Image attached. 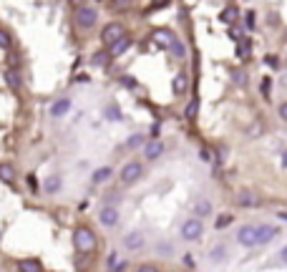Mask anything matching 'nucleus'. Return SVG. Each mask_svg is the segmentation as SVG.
<instances>
[{
	"instance_id": "ea45409f",
	"label": "nucleus",
	"mask_w": 287,
	"mask_h": 272,
	"mask_svg": "<svg viewBox=\"0 0 287 272\" xmlns=\"http://www.w3.org/2000/svg\"><path fill=\"white\" fill-rule=\"evenodd\" d=\"M280 116L287 121V101H285V104H280Z\"/></svg>"
},
{
	"instance_id": "2f4dec72",
	"label": "nucleus",
	"mask_w": 287,
	"mask_h": 272,
	"mask_svg": "<svg viewBox=\"0 0 287 272\" xmlns=\"http://www.w3.org/2000/svg\"><path fill=\"white\" fill-rule=\"evenodd\" d=\"M232 76H234V83L237 86H247V76L242 71H232Z\"/></svg>"
},
{
	"instance_id": "a18cd8bd",
	"label": "nucleus",
	"mask_w": 287,
	"mask_h": 272,
	"mask_svg": "<svg viewBox=\"0 0 287 272\" xmlns=\"http://www.w3.org/2000/svg\"><path fill=\"white\" fill-rule=\"evenodd\" d=\"M277 219H282V222H287V212L282 209V212H277Z\"/></svg>"
},
{
	"instance_id": "412c9836",
	"label": "nucleus",
	"mask_w": 287,
	"mask_h": 272,
	"mask_svg": "<svg viewBox=\"0 0 287 272\" xmlns=\"http://www.w3.org/2000/svg\"><path fill=\"white\" fill-rule=\"evenodd\" d=\"M0 179L3 182H15V166L13 164H0Z\"/></svg>"
},
{
	"instance_id": "7ed1b4c3",
	"label": "nucleus",
	"mask_w": 287,
	"mask_h": 272,
	"mask_svg": "<svg viewBox=\"0 0 287 272\" xmlns=\"http://www.w3.org/2000/svg\"><path fill=\"white\" fill-rule=\"evenodd\" d=\"M119 177H121V184L131 187V184H136V182L144 177V166L139 164V161H129V164H124V166H121Z\"/></svg>"
},
{
	"instance_id": "9d476101",
	"label": "nucleus",
	"mask_w": 287,
	"mask_h": 272,
	"mask_svg": "<svg viewBox=\"0 0 287 272\" xmlns=\"http://www.w3.org/2000/svg\"><path fill=\"white\" fill-rule=\"evenodd\" d=\"M277 234H280V229H277L275 224H257V242H260V245L272 242Z\"/></svg>"
},
{
	"instance_id": "6e6552de",
	"label": "nucleus",
	"mask_w": 287,
	"mask_h": 272,
	"mask_svg": "<svg viewBox=\"0 0 287 272\" xmlns=\"http://www.w3.org/2000/svg\"><path fill=\"white\" fill-rule=\"evenodd\" d=\"M144 242H146V240H144V232H139V229H134V232L124 234V240H121L124 250H129V252H136V250H141Z\"/></svg>"
},
{
	"instance_id": "ddd939ff",
	"label": "nucleus",
	"mask_w": 287,
	"mask_h": 272,
	"mask_svg": "<svg viewBox=\"0 0 287 272\" xmlns=\"http://www.w3.org/2000/svg\"><path fill=\"white\" fill-rule=\"evenodd\" d=\"M171 88H174V93H176V96L187 93V88H189V76H187V73H176V76H174V81H171Z\"/></svg>"
},
{
	"instance_id": "0eeeda50",
	"label": "nucleus",
	"mask_w": 287,
	"mask_h": 272,
	"mask_svg": "<svg viewBox=\"0 0 287 272\" xmlns=\"http://www.w3.org/2000/svg\"><path fill=\"white\" fill-rule=\"evenodd\" d=\"M119 219H121V212H119V207H114V204H106V207H101L98 222H101L103 227H116V224H119Z\"/></svg>"
},
{
	"instance_id": "f03ea898",
	"label": "nucleus",
	"mask_w": 287,
	"mask_h": 272,
	"mask_svg": "<svg viewBox=\"0 0 287 272\" xmlns=\"http://www.w3.org/2000/svg\"><path fill=\"white\" fill-rule=\"evenodd\" d=\"M73 247L78 250V252H91L93 247H96V234L88 229V227H81V229H76L73 232Z\"/></svg>"
},
{
	"instance_id": "6ab92c4d",
	"label": "nucleus",
	"mask_w": 287,
	"mask_h": 272,
	"mask_svg": "<svg viewBox=\"0 0 287 272\" xmlns=\"http://www.w3.org/2000/svg\"><path fill=\"white\" fill-rule=\"evenodd\" d=\"M209 260L212 262H224L227 260V245H217L209 250Z\"/></svg>"
},
{
	"instance_id": "20e7f679",
	"label": "nucleus",
	"mask_w": 287,
	"mask_h": 272,
	"mask_svg": "<svg viewBox=\"0 0 287 272\" xmlns=\"http://www.w3.org/2000/svg\"><path fill=\"white\" fill-rule=\"evenodd\" d=\"M76 23H78V28L91 30V28L98 23V10H96V8H88V5L78 8V10H76Z\"/></svg>"
},
{
	"instance_id": "b1692460",
	"label": "nucleus",
	"mask_w": 287,
	"mask_h": 272,
	"mask_svg": "<svg viewBox=\"0 0 287 272\" xmlns=\"http://www.w3.org/2000/svg\"><path fill=\"white\" fill-rule=\"evenodd\" d=\"M20 270L23 272H41L43 265H41L38 260H23V262H20Z\"/></svg>"
},
{
	"instance_id": "bb28decb",
	"label": "nucleus",
	"mask_w": 287,
	"mask_h": 272,
	"mask_svg": "<svg viewBox=\"0 0 287 272\" xmlns=\"http://www.w3.org/2000/svg\"><path fill=\"white\" fill-rule=\"evenodd\" d=\"M237 204H239V207H255V197H252V194H249V192H242V194H239V199H237Z\"/></svg>"
},
{
	"instance_id": "c756f323",
	"label": "nucleus",
	"mask_w": 287,
	"mask_h": 272,
	"mask_svg": "<svg viewBox=\"0 0 287 272\" xmlns=\"http://www.w3.org/2000/svg\"><path fill=\"white\" fill-rule=\"evenodd\" d=\"M232 224V214H222V217H217L214 227L217 229H224V227H229Z\"/></svg>"
},
{
	"instance_id": "c9c22d12",
	"label": "nucleus",
	"mask_w": 287,
	"mask_h": 272,
	"mask_svg": "<svg viewBox=\"0 0 287 272\" xmlns=\"http://www.w3.org/2000/svg\"><path fill=\"white\" fill-rule=\"evenodd\" d=\"M131 5V0H116L114 3V10H121V8H129Z\"/></svg>"
},
{
	"instance_id": "f8f14e48",
	"label": "nucleus",
	"mask_w": 287,
	"mask_h": 272,
	"mask_svg": "<svg viewBox=\"0 0 287 272\" xmlns=\"http://www.w3.org/2000/svg\"><path fill=\"white\" fill-rule=\"evenodd\" d=\"M129 48H131V38H126V36H121L119 41H114V43L109 46L111 56H121V53H126Z\"/></svg>"
},
{
	"instance_id": "e433bc0d",
	"label": "nucleus",
	"mask_w": 287,
	"mask_h": 272,
	"mask_svg": "<svg viewBox=\"0 0 287 272\" xmlns=\"http://www.w3.org/2000/svg\"><path fill=\"white\" fill-rule=\"evenodd\" d=\"M265 61H267V66H270V68H277V66H280V61H277V56H267Z\"/></svg>"
},
{
	"instance_id": "5701e85b",
	"label": "nucleus",
	"mask_w": 287,
	"mask_h": 272,
	"mask_svg": "<svg viewBox=\"0 0 287 272\" xmlns=\"http://www.w3.org/2000/svg\"><path fill=\"white\" fill-rule=\"evenodd\" d=\"M237 15H239V10L229 5V8H224V10H222V23H227V25H232V23L237 20Z\"/></svg>"
},
{
	"instance_id": "cd10ccee",
	"label": "nucleus",
	"mask_w": 287,
	"mask_h": 272,
	"mask_svg": "<svg viewBox=\"0 0 287 272\" xmlns=\"http://www.w3.org/2000/svg\"><path fill=\"white\" fill-rule=\"evenodd\" d=\"M260 91H262V96L265 98H270V91H272V78H262V83H260Z\"/></svg>"
},
{
	"instance_id": "37998d69",
	"label": "nucleus",
	"mask_w": 287,
	"mask_h": 272,
	"mask_svg": "<svg viewBox=\"0 0 287 272\" xmlns=\"http://www.w3.org/2000/svg\"><path fill=\"white\" fill-rule=\"evenodd\" d=\"M280 161H282V166H285V169H287V149H285V151H282V154H280Z\"/></svg>"
},
{
	"instance_id": "79ce46f5",
	"label": "nucleus",
	"mask_w": 287,
	"mask_h": 272,
	"mask_svg": "<svg viewBox=\"0 0 287 272\" xmlns=\"http://www.w3.org/2000/svg\"><path fill=\"white\" fill-rule=\"evenodd\" d=\"M169 3H171V0H154V8H161V5H164V8H166V5H169Z\"/></svg>"
},
{
	"instance_id": "1a4fd4ad",
	"label": "nucleus",
	"mask_w": 287,
	"mask_h": 272,
	"mask_svg": "<svg viewBox=\"0 0 287 272\" xmlns=\"http://www.w3.org/2000/svg\"><path fill=\"white\" fill-rule=\"evenodd\" d=\"M124 36V25L121 23H109L106 28H103V33H101V41H103V46H111L114 41H119Z\"/></svg>"
},
{
	"instance_id": "c85d7f7f",
	"label": "nucleus",
	"mask_w": 287,
	"mask_h": 272,
	"mask_svg": "<svg viewBox=\"0 0 287 272\" xmlns=\"http://www.w3.org/2000/svg\"><path fill=\"white\" fill-rule=\"evenodd\" d=\"M103 116H109V121H121V111H119L116 106H109V109L103 111Z\"/></svg>"
},
{
	"instance_id": "423d86ee",
	"label": "nucleus",
	"mask_w": 287,
	"mask_h": 272,
	"mask_svg": "<svg viewBox=\"0 0 287 272\" xmlns=\"http://www.w3.org/2000/svg\"><path fill=\"white\" fill-rule=\"evenodd\" d=\"M164 151H166V146H164L161 139H149L144 144V159L146 161H156L159 156H164Z\"/></svg>"
},
{
	"instance_id": "dca6fc26",
	"label": "nucleus",
	"mask_w": 287,
	"mask_h": 272,
	"mask_svg": "<svg viewBox=\"0 0 287 272\" xmlns=\"http://www.w3.org/2000/svg\"><path fill=\"white\" fill-rule=\"evenodd\" d=\"M61 189V177H48L46 182H43V192L46 194H56Z\"/></svg>"
},
{
	"instance_id": "4be33fe9",
	"label": "nucleus",
	"mask_w": 287,
	"mask_h": 272,
	"mask_svg": "<svg viewBox=\"0 0 287 272\" xmlns=\"http://www.w3.org/2000/svg\"><path fill=\"white\" fill-rule=\"evenodd\" d=\"M146 136L144 134H131L129 139H126V144H124V149H139V146H144L146 141H144Z\"/></svg>"
},
{
	"instance_id": "f257e3e1",
	"label": "nucleus",
	"mask_w": 287,
	"mask_h": 272,
	"mask_svg": "<svg viewBox=\"0 0 287 272\" xmlns=\"http://www.w3.org/2000/svg\"><path fill=\"white\" fill-rule=\"evenodd\" d=\"M179 234H182V240H187V242H199V240H202V234H204V224H202V219H199V217L184 219V224H182Z\"/></svg>"
},
{
	"instance_id": "a878e982",
	"label": "nucleus",
	"mask_w": 287,
	"mask_h": 272,
	"mask_svg": "<svg viewBox=\"0 0 287 272\" xmlns=\"http://www.w3.org/2000/svg\"><path fill=\"white\" fill-rule=\"evenodd\" d=\"M197 111H199V98H189L184 116H187V119H197Z\"/></svg>"
},
{
	"instance_id": "473e14b6",
	"label": "nucleus",
	"mask_w": 287,
	"mask_h": 272,
	"mask_svg": "<svg viewBox=\"0 0 287 272\" xmlns=\"http://www.w3.org/2000/svg\"><path fill=\"white\" fill-rule=\"evenodd\" d=\"M199 159H202L204 164H209V161H214V159H212V151H209V149H204V146L199 149Z\"/></svg>"
},
{
	"instance_id": "39448f33",
	"label": "nucleus",
	"mask_w": 287,
	"mask_h": 272,
	"mask_svg": "<svg viewBox=\"0 0 287 272\" xmlns=\"http://www.w3.org/2000/svg\"><path fill=\"white\" fill-rule=\"evenodd\" d=\"M237 242L242 245V247H257L260 242H257V224H244V227H239L237 229Z\"/></svg>"
},
{
	"instance_id": "393cba45",
	"label": "nucleus",
	"mask_w": 287,
	"mask_h": 272,
	"mask_svg": "<svg viewBox=\"0 0 287 272\" xmlns=\"http://www.w3.org/2000/svg\"><path fill=\"white\" fill-rule=\"evenodd\" d=\"M5 81H8V86H10L13 91H20V76H18L15 71H8V73H5Z\"/></svg>"
},
{
	"instance_id": "9b49d317",
	"label": "nucleus",
	"mask_w": 287,
	"mask_h": 272,
	"mask_svg": "<svg viewBox=\"0 0 287 272\" xmlns=\"http://www.w3.org/2000/svg\"><path fill=\"white\" fill-rule=\"evenodd\" d=\"M71 106H73L71 98H58V101L51 106V116H53V119H63V116L71 111Z\"/></svg>"
},
{
	"instance_id": "72a5a7b5",
	"label": "nucleus",
	"mask_w": 287,
	"mask_h": 272,
	"mask_svg": "<svg viewBox=\"0 0 287 272\" xmlns=\"http://www.w3.org/2000/svg\"><path fill=\"white\" fill-rule=\"evenodd\" d=\"M8 46H10V36L0 28V48H8Z\"/></svg>"
},
{
	"instance_id": "f3484780",
	"label": "nucleus",
	"mask_w": 287,
	"mask_h": 272,
	"mask_svg": "<svg viewBox=\"0 0 287 272\" xmlns=\"http://www.w3.org/2000/svg\"><path fill=\"white\" fill-rule=\"evenodd\" d=\"M106 267H109V270H126V267H129V262H126V260H121L119 255H109Z\"/></svg>"
},
{
	"instance_id": "4468645a",
	"label": "nucleus",
	"mask_w": 287,
	"mask_h": 272,
	"mask_svg": "<svg viewBox=\"0 0 287 272\" xmlns=\"http://www.w3.org/2000/svg\"><path fill=\"white\" fill-rule=\"evenodd\" d=\"M111 174H114V172H111V166H98V169L93 172L91 182H93V184H106V182L111 179Z\"/></svg>"
},
{
	"instance_id": "a19ab883",
	"label": "nucleus",
	"mask_w": 287,
	"mask_h": 272,
	"mask_svg": "<svg viewBox=\"0 0 287 272\" xmlns=\"http://www.w3.org/2000/svg\"><path fill=\"white\" fill-rule=\"evenodd\" d=\"M247 25L255 28V13H247Z\"/></svg>"
},
{
	"instance_id": "58836bf2",
	"label": "nucleus",
	"mask_w": 287,
	"mask_h": 272,
	"mask_svg": "<svg viewBox=\"0 0 287 272\" xmlns=\"http://www.w3.org/2000/svg\"><path fill=\"white\" fill-rule=\"evenodd\" d=\"M121 83H126V86H129V88H134V86H136V83H134V81H131V76H124V78H121Z\"/></svg>"
},
{
	"instance_id": "a211bd4d",
	"label": "nucleus",
	"mask_w": 287,
	"mask_h": 272,
	"mask_svg": "<svg viewBox=\"0 0 287 272\" xmlns=\"http://www.w3.org/2000/svg\"><path fill=\"white\" fill-rule=\"evenodd\" d=\"M194 214L197 217H209L212 214V202L209 199H199V202L194 204Z\"/></svg>"
},
{
	"instance_id": "2eb2a0df",
	"label": "nucleus",
	"mask_w": 287,
	"mask_h": 272,
	"mask_svg": "<svg viewBox=\"0 0 287 272\" xmlns=\"http://www.w3.org/2000/svg\"><path fill=\"white\" fill-rule=\"evenodd\" d=\"M154 38H156V43H159V46L169 48V46H171V41H174L176 36H174L171 30H156V33H154Z\"/></svg>"
},
{
	"instance_id": "c03bdc74",
	"label": "nucleus",
	"mask_w": 287,
	"mask_h": 272,
	"mask_svg": "<svg viewBox=\"0 0 287 272\" xmlns=\"http://www.w3.org/2000/svg\"><path fill=\"white\" fill-rule=\"evenodd\" d=\"M280 257H282V262H285V265H287V245H285V247H282V250H280Z\"/></svg>"
},
{
	"instance_id": "aec40b11",
	"label": "nucleus",
	"mask_w": 287,
	"mask_h": 272,
	"mask_svg": "<svg viewBox=\"0 0 287 272\" xmlns=\"http://www.w3.org/2000/svg\"><path fill=\"white\" fill-rule=\"evenodd\" d=\"M169 51H171V56H174V58H184V56H187V46H184L179 38H174V41H171Z\"/></svg>"
},
{
	"instance_id": "f704fd0d",
	"label": "nucleus",
	"mask_w": 287,
	"mask_h": 272,
	"mask_svg": "<svg viewBox=\"0 0 287 272\" xmlns=\"http://www.w3.org/2000/svg\"><path fill=\"white\" fill-rule=\"evenodd\" d=\"M184 265H187L189 270H194V267H197V262H194V257H192V255H184Z\"/></svg>"
},
{
	"instance_id": "7c9ffc66",
	"label": "nucleus",
	"mask_w": 287,
	"mask_h": 272,
	"mask_svg": "<svg viewBox=\"0 0 287 272\" xmlns=\"http://www.w3.org/2000/svg\"><path fill=\"white\" fill-rule=\"evenodd\" d=\"M156 252H159V255H166V257H169V255H174V245H169V242H161V245L156 247Z\"/></svg>"
},
{
	"instance_id": "4c0bfd02",
	"label": "nucleus",
	"mask_w": 287,
	"mask_h": 272,
	"mask_svg": "<svg viewBox=\"0 0 287 272\" xmlns=\"http://www.w3.org/2000/svg\"><path fill=\"white\" fill-rule=\"evenodd\" d=\"M93 63H96V66H101V63H106V53H98V56L93 58Z\"/></svg>"
}]
</instances>
